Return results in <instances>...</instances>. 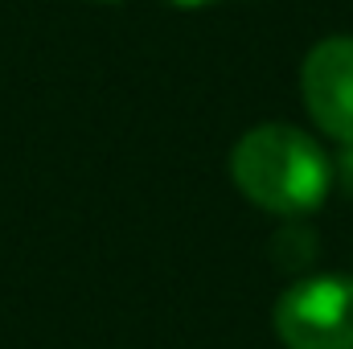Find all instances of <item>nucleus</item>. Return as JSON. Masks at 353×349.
<instances>
[{
  "label": "nucleus",
  "instance_id": "nucleus-1",
  "mask_svg": "<svg viewBox=\"0 0 353 349\" xmlns=\"http://www.w3.org/2000/svg\"><path fill=\"white\" fill-rule=\"evenodd\" d=\"M230 177L251 206L292 218L325 201L333 185V161L308 132L292 123H259L234 144Z\"/></svg>",
  "mask_w": 353,
  "mask_h": 349
},
{
  "label": "nucleus",
  "instance_id": "nucleus-2",
  "mask_svg": "<svg viewBox=\"0 0 353 349\" xmlns=\"http://www.w3.org/2000/svg\"><path fill=\"white\" fill-rule=\"evenodd\" d=\"M275 333L288 349H353V275H312L275 304Z\"/></svg>",
  "mask_w": 353,
  "mask_h": 349
},
{
  "label": "nucleus",
  "instance_id": "nucleus-3",
  "mask_svg": "<svg viewBox=\"0 0 353 349\" xmlns=\"http://www.w3.org/2000/svg\"><path fill=\"white\" fill-rule=\"evenodd\" d=\"M300 87L308 115L337 144H353V37H325L308 50Z\"/></svg>",
  "mask_w": 353,
  "mask_h": 349
},
{
  "label": "nucleus",
  "instance_id": "nucleus-4",
  "mask_svg": "<svg viewBox=\"0 0 353 349\" xmlns=\"http://www.w3.org/2000/svg\"><path fill=\"white\" fill-rule=\"evenodd\" d=\"M341 177H345V185L353 193V144H345V152H341Z\"/></svg>",
  "mask_w": 353,
  "mask_h": 349
},
{
  "label": "nucleus",
  "instance_id": "nucleus-5",
  "mask_svg": "<svg viewBox=\"0 0 353 349\" xmlns=\"http://www.w3.org/2000/svg\"><path fill=\"white\" fill-rule=\"evenodd\" d=\"M176 8H205V4H218V0H169Z\"/></svg>",
  "mask_w": 353,
  "mask_h": 349
},
{
  "label": "nucleus",
  "instance_id": "nucleus-6",
  "mask_svg": "<svg viewBox=\"0 0 353 349\" xmlns=\"http://www.w3.org/2000/svg\"><path fill=\"white\" fill-rule=\"evenodd\" d=\"M107 4H111V0H107Z\"/></svg>",
  "mask_w": 353,
  "mask_h": 349
}]
</instances>
